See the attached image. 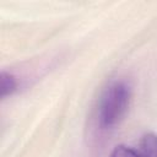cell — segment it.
Returning <instances> with one entry per match:
<instances>
[{"label": "cell", "instance_id": "2", "mask_svg": "<svg viewBox=\"0 0 157 157\" xmlns=\"http://www.w3.org/2000/svg\"><path fill=\"white\" fill-rule=\"evenodd\" d=\"M140 155L141 157H157V135L153 132H146L140 140Z\"/></svg>", "mask_w": 157, "mask_h": 157}, {"label": "cell", "instance_id": "3", "mask_svg": "<svg viewBox=\"0 0 157 157\" xmlns=\"http://www.w3.org/2000/svg\"><path fill=\"white\" fill-rule=\"evenodd\" d=\"M0 90H1V97L5 98L7 96H11L17 90V80L16 77L6 71L1 72V80H0Z\"/></svg>", "mask_w": 157, "mask_h": 157}, {"label": "cell", "instance_id": "1", "mask_svg": "<svg viewBox=\"0 0 157 157\" xmlns=\"http://www.w3.org/2000/svg\"><path fill=\"white\" fill-rule=\"evenodd\" d=\"M131 99V87L124 80L112 82L103 92L97 112L98 125L103 130L115 128L125 117Z\"/></svg>", "mask_w": 157, "mask_h": 157}, {"label": "cell", "instance_id": "4", "mask_svg": "<svg viewBox=\"0 0 157 157\" xmlns=\"http://www.w3.org/2000/svg\"><path fill=\"white\" fill-rule=\"evenodd\" d=\"M109 157H141V155L129 146L118 145L114 147Z\"/></svg>", "mask_w": 157, "mask_h": 157}]
</instances>
